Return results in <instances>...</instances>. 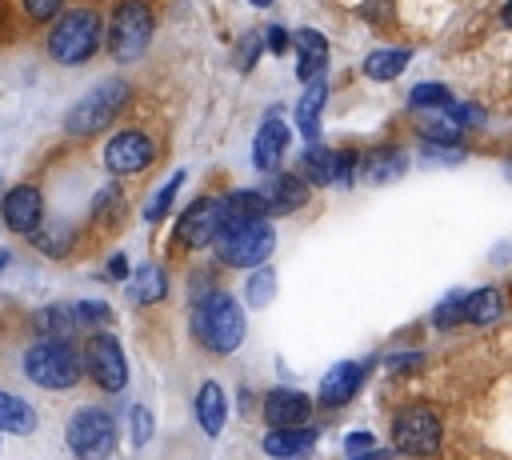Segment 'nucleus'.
Segmentation results:
<instances>
[{
  "label": "nucleus",
  "mask_w": 512,
  "mask_h": 460,
  "mask_svg": "<svg viewBox=\"0 0 512 460\" xmlns=\"http://www.w3.org/2000/svg\"><path fill=\"white\" fill-rule=\"evenodd\" d=\"M192 336L208 348V352H236L244 340V308L236 304V296L228 292H212L204 300L192 304Z\"/></svg>",
  "instance_id": "f257e3e1"
},
{
  "label": "nucleus",
  "mask_w": 512,
  "mask_h": 460,
  "mask_svg": "<svg viewBox=\"0 0 512 460\" xmlns=\"http://www.w3.org/2000/svg\"><path fill=\"white\" fill-rule=\"evenodd\" d=\"M80 372H84V352L72 340H36L24 352V376L36 388H48V392L72 388Z\"/></svg>",
  "instance_id": "f03ea898"
},
{
  "label": "nucleus",
  "mask_w": 512,
  "mask_h": 460,
  "mask_svg": "<svg viewBox=\"0 0 512 460\" xmlns=\"http://www.w3.org/2000/svg\"><path fill=\"white\" fill-rule=\"evenodd\" d=\"M212 248L220 256V264H228V268H252L272 256L276 232L268 220H224Z\"/></svg>",
  "instance_id": "7ed1b4c3"
},
{
  "label": "nucleus",
  "mask_w": 512,
  "mask_h": 460,
  "mask_svg": "<svg viewBox=\"0 0 512 460\" xmlns=\"http://www.w3.org/2000/svg\"><path fill=\"white\" fill-rule=\"evenodd\" d=\"M100 48V16L92 8L64 12L48 32V56L56 64H84Z\"/></svg>",
  "instance_id": "20e7f679"
},
{
  "label": "nucleus",
  "mask_w": 512,
  "mask_h": 460,
  "mask_svg": "<svg viewBox=\"0 0 512 460\" xmlns=\"http://www.w3.org/2000/svg\"><path fill=\"white\" fill-rule=\"evenodd\" d=\"M124 100H128V84H124V80H100V84H92V88L68 108L64 128H68L72 136H96L100 128H108V124L116 120V112L124 108Z\"/></svg>",
  "instance_id": "39448f33"
},
{
  "label": "nucleus",
  "mask_w": 512,
  "mask_h": 460,
  "mask_svg": "<svg viewBox=\"0 0 512 460\" xmlns=\"http://www.w3.org/2000/svg\"><path fill=\"white\" fill-rule=\"evenodd\" d=\"M148 40H152V8L144 0H120L108 24V52L120 64H132L136 56H144Z\"/></svg>",
  "instance_id": "423d86ee"
},
{
  "label": "nucleus",
  "mask_w": 512,
  "mask_h": 460,
  "mask_svg": "<svg viewBox=\"0 0 512 460\" xmlns=\"http://www.w3.org/2000/svg\"><path fill=\"white\" fill-rule=\"evenodd\" d=\"M440 436H444L440 416L428 404H408L404 412L392 416V440H396V452H404V456H416V460L436 456Z\"/></svg>",
  "instance_id": "0eeeda50"
},
{
  "label": "nucleus",
  "mask_w": 512,
  "mask_h": 460,
  "mask_svg": "<svg viewBox=\"0 0 512 460\" xmlns=\"http://www.w3.org/2000/svg\"><path fill=\"white\" fill-rule=\"evenodd\" d=\"M68 448L80 460H108L116 448V420L108 408H76L68 420Z\"/></svg>",
  "instance_id": "6e6552de"
},
{
  "label": "nucleus",
  "mask_w": 512,
  "mask_h": 460,
  "mask_svg": "<svg viewBox=\"0 0 512 460\" xmlns=\"http://www.w3.org/2000/svg\"><path fill=\"white\" fill-rule=\"evenodd\" d=\"M220 228H224V196H200L180 212L172 240H180L184 248H208L216 244Z\"/></svg>",
  "instance_id": "1a4fd4ad"
},
{
  "label": "nucleus",
  "mask_w": 512,
  "mask_h": 460,
  "mask_svg": "<svg viewBox=\"0 0 512 460\" xmlns=\"http://www.w3.org/2000/svg\"><path fill=\"white\" fill-rule=\"evenodd\" d=\"M84 372L104 388V392H120L128 384V364H124V348L112 332H96L84 340Z\"/></svg>",
  "instance_id": "9d476101"
},
{
  "label": "nucleus",
  "mask_w": 512,
  "mask_h": 460,
  "mask_svg": "<svg viewBox=\"0 0 512 460\" xmlns=\"http://www.w3.org/2000/svg\"><path fill=\"white\" fill-rule=\"evenodd\" d=\"M300 176L308 184H352V180H360V156L312 144L300 156Z\"/></svg>",
  "instance_id": "9b49d317"
},
{
  "label": "nucleus",
  "mask_w": 512,
  "mask_h": 460,
  "mask_svg": "<svg viewBox=\"0 0 512 460\" xmlns=\"http://www.w3.org/2000/svg\"><path fill=\"white\" fill-rule=\"evenodd\" d=\"M152 160H156V144H152V136L140 132V128H124V132H116V136L104 144V168H108L112 176L144 172Z\"/></svg>",
  "instance_id": "f8f14e48"
},
{
  "label": "nucleus",
  "mask_w": 512,
  "mask_h": 460,
  "mask_svg": "<svg viewBox=\"0 0 512 460\" xmlns=\"http://www.w3.org/2000/svg\"><path fill=\"white\" fill-rule=\"evenodd\" d=\"M0 212H4V224L20 236H36L40 224H44V196L36 184H16L12 192H4L0 200Z\"/></svg>",
  "instance_id": "ddd939ff"
},
{
  "label": "nucleus",
  "mask_w": 512,
  "mask_h": 460,
  "mask_svg": "<svg viewBox=\"0 0 512 460\" xmlns=\"http://www.w3.org/2000/svg\"><path fill=\"white\" fill-rule=\"evenodd\" d=\"M264 416H268V428H304L312 416V400L296 388H272L264 396Z\"/></svg>",
  "instance_id": "4468645a"
},
{
  "label": "nucleus",
  "mask_w": 512,
  "mask_h": 460,
  "mask_svg": "<svg viewBox=\"0 0 512 460\" xmlns=\"http://www.w3.org/2000/svg\"><path fill=\"white\" fill-rule=\"evenodd\" d=\"M284 148H288V128H284V120L272 112V116L256 128V140H252V164H256L264 176H272L276 164L284 160Z\"/></svg>",
  "instance_id": "2eb2a0df"
},
{
  "label": "nucleus",
  "mask_w": 512,
  "mask_h": 460,
  "mask_svg": "<svg viewBox=\"0 0 512 460\" xmlns=\"http://www.w3.org/2000/svg\"><path fill=\"white\" fill-rule=\"evenodd\" d=\"M260 192H264L272 216H288V212H296V208L308 204V184H304L296 172H272V176L260 184Z\"/></svg>",
  "instance_id": "dca6fc26"
},
{
  "label": "nucleus",
  "mask_w": 512,
  "mask_h": 460,
  "mask_svg": "<svg viewBox=\"0 0 512 460\" xmlns=\"http://www.w3.org/2000/svg\"><path fill=\"white\" fill-rule=\"evenodd\" d=\"M360 384H364V364L344 360V364H336V368L324 372V380H320V404L324 408H340V404H348L360 392Z\"/></svg>",
  "instance_id": "f3484780"
},
{
  "label": "nucleus",
  "mask_w": 512,
  "mask_h": 460,
  "mask_svg": "<svg viewBox=\"0 0 512 460\" xmlns=\"http://www.w3.org/2000/svg\"><path fill=\"white\" fill-rule=\"evenodd\" d=\"M408 168V156L392 144H380V148H368L360 156V180L368 184H388V180H400Z\"/></svg>",
  "instance_id": "a211bd4d"
},
{
  "label": "nucleus",
  "mask_w": 512,
  "mask_h": 460,
  "mask_svg": "<svg viewBox=\"0 0 512 460\" xmlns=\"http://www.w3.org/2000/svg\"><path fill=\"white\" fill-rule=\"evenodd\" d=\"M292 48H296V76L308 84V80H316L320 72H324V64H328V40L316 32V28H300L296 36H292Z\"/></svg>",
  "instance_id": "6ab92c4d"
},
{
  "label": "nucleus",
  "mask_w": 512,
  "mask_h": 460,
  "mask_svg": "<svg viewBox=\"0 0 512 460\" xmlns=\"http://www.w3.org/2000/svg\"><path fill=\"white\" fill-rule=\"evenodd\" d=\"M312 444H316V428H268V436H264V452L268 456H276V460H296V456H304V452H312Z\"/></svg>",
  "instance_id": "aec40b11"
},
{
  "label": "nucleus",
  "mask_w": 512,
  "mask_h": 460,
  "mask_svg": "<svg viewBox=\"0 0 512 460\" xmlns=\"http://www.w3.org/2000/svg\"><path fill=\"white\" fill-rule=\"evenodd\" d=\"M224 416H228V404H224L220 384H216V380H204V384L196 388V424H200L208 436H216V432L224 428Z\"/></svg>",
  "instance_id": "412c9836"
},
{
  "label": "nucleus",
  "mask_w": 512,
  "mask_h": 460,
  "mask_svg": "<svg viewBox=\"0 0 512 460\" xmlns=\"http://www.w3.org/2000/svg\"><path fill=\"white\" fill-rule=\"evenodd\" d=\"M324 100H328V80L324 76L308 80L304 84V96L296 104V124H300V132L308 140H316V132H320V108H324Z\"/></svg>",
  "instance_id": "4be33fe9"
},
{
  "label": "nucleus",
  "mask_w": 512,
  "mask_h": 460,
  "mask_svg": "<svg viewBox=\"0 0 512 460\" xmlns=\"http://www.w3.org/2000/svg\"><path fill=\"white\" fill-rule=\"evenodd\" d=\"M32 328H36V336H40V340H68L80 324H76L72 304H48V308H40V312H36Z\"/></svg>",
  "instance_id": "5701e85b"
},
{
  "label": "nucleus",
  "mask_w": 512,
  "mask_h": 460,
  "mask_svg": "<svg viewBox=\"0 0 512 460\" xmlns=\"http://www.w3.org/2000/svg\"><path fill=\"white\" fill-rule=\"evenodd\" d=\"M272 208L260 188H236L224 196V220H268Z\"/></svg>",
  "instance_id": "b1692460"
},
{
  "label": "nucleus",
  "mask_w": 512,
  "mask_h": 460,
  "mask_svg": "<svg viewBox=\"0 0 512 460\" xmlns=\"http://www.w3.org/2000/svg\"><path fill=\"white\" fill-rule=\"evenodd\" d=\"M164 296H168V280L156 264H144L140 272H132V280H128V300L132 304H160Z\"/></svg>",
  "instance_id": "393cba45"
},
{
  "label": "nucleus",
  "mask_w": 512,
  "mask_h": 460,
  "mask_svg": "<svg viewBox=\"0 0 512 460\" xmlns=\"http://www.w3.org/2000/svg\"><path fill=\"white\" fill-rule=\"evenodd\" d=\"M504 316V292L500 288H476L464 296V320L468 324H492Z\"/></svg>",
  "instance_id": "a878e982"
},
{
  "label": "nucleus",
  "mask_w": 512,
  "mask_h": 460,
  "mask_svg": "<svg viewBox=\"0 0 512 460\" xmlns=\"http://www.w3.org/2000/svg\"><path fill=\"white\" fill-rule=\"evenodd\" d=\"M0 432H16V436L36 432V412H32V404L20 400V396H12V392H4V388H0Z\"/></svg>",
  "instance_id": "bb28decb"
},
{
  "label": "nucleus",
  "mask_w": 512,
  "mask_h": 460,
  "mask_svg": "<svg viewBox=\"0 0 512 460\" xmlns=\"http://www.w3.org/2000/svg\"><path fill=\"white\" fill-rule=\"evenodd\" d=\"M412 52L408 48H380V52H368L364 56V76L368 80H396L404 68H408Z\"/></svg>",
  "instance_id": "cd10ccee"
},
{
  "label": "nucleus",
  "mask_w": 512,
  "mask_h": 460,
  "mask_svg": "<svg viewBox=\"0 0 512 460\" xmlns=\"http://www.w3.org/2000/svg\"><path fill=\"white\" fill-rule=\"evenodd\" d=\"M408 108H452V92H448V84H432V80H424V84H416L412 92H408Z\"/></svg>",
  "instance_id": "c85d7f7f"
},
{
  "label": "nucleus",
  "mask_w": 512,
  "mask_h": 460,
  "mask_svg": "<svg viewBox=\"0 0 512 460\" xmlns=\"http://www.w3.org/2000/svg\"><path fill=\"white\" fill-rule=\"evenodd\" d=\"M32 244H36V252H44V256H64L68 252V244H72V224H48V228H40L36 236H32Z\"/></svg>",
  "instance_id": "c756f323"
},
{
  "label": "nucleus",
  "mask_w": 512,
  "mask_h": 460,
  "mask_svg": "<svg viewBox=\"0 0 512 460\" xmlns=\"http://www.w3.org/2000/svg\"><path fill=\"white\" fill-rule=\"evenodd\" d=\"M272 292H276V272H272V268H256V272L248 276V284H244L248 308H264V304L272 300Z\"/></svg>",
  "instance_id": "7c9ffc66"
},
{
  "label": "nucleus",
  "mask_w": 512,
  "mask_h": 460,
  "mask_svg": "<svg viewBox=\"0 0 512 460\" xmlns=\"http://www.w3.org/2000/svg\"><path fill=\"white\" fill-rule=\"evenodd\" d=\"M420 132L428 136V144H460V124L444 112V116H428V120H420Z\"/></svg>",
  "instance_id": "2f4dec72"
},
{
  "label": "nucleus",
  "mask_w": 512,
  "mask_h": 460,
  "mask_svg": "<svg viewBox=\"0 0 512 460\" xmlns=\"http://www.w3.org/2000/svg\"><path fill=\"white\" fill-rule=\"evenodd\" d=\"M180 184H184V172H176V176H168L164 180V188L144 204V220H164V212L172 208V200H176V192H180Z\"/></svg>",
  "instance_id": "473e14b6"
},
{
  "label": "nucleus",
  "mask_w": 512,
  "mask_h": 460,
  "mask_svg": "<svg viewBox=\"0 0 512 460\" xmlns=\"http://www.w3.org/2000/svg\"><path fill=\"white\" fill-rule=\"evenodd\" d=\"M456 320H464V292H448V296L440 300L436 316H432V324H436V328H452Z\"/></svg>",
  "instance_id": "72a5a7b5"
},
{
  "label": "nucleus",
  "mask_w": 512,
  "mask_h": 460,
  "mask_svg": "<svg viewBox=\"0 0 512 460\" xmlns=\"http://www.w3.org/2000/svg\"><path fill=\"white\" fill-rule=\"evenodd\" d=\"M72 312H76V324H80V328L104 324V320L112 316V308H108L104 300H80V304H72Z\"/></svg>",
  "instance_id": "f704fd0d"
},
{
  "label": "nucleus",
  "mask_w": 512,
  "mask_h": 460,
  "mask_svg": "<svg viewBox=\"0 0 512 460\" xmlns=\"http://www.w3.org/2000/svg\"><path fill=\"white\" fill-rule=\"evenodd\" d=\"M260 52H264V36H260V32H244V40H240V48H236L240 72H248V68L260 60Z\"/></svg>",
  "instance_id": "c9c22d12"
},
{
  "label": "nucleus",
  "mask_w": 512,
  "mask_h": 460,
  "mask_svg": "<svg viewBox=\"0 0 512 460\" xmlns=\"http://www.w3.org/2000/svg\"><path fill=\"white\" fill-rule=\"evenodd\" d=\"M20 4H24V16L36 20V24H48L64 12V0H20Z\"/></svg>",
  "instance_id": "e433bc0d"
},
{
  "label": "nucleus",
  "mask_w": 512,
  "mask_h": 460,
  "mask_svg": "<svg viewBox=\"0 0 512 460\" xmlns=\"http://www.w3.org/2000/svg\"><path fill=\"white\" fill-rule=\"evenodd\" d=\"M460 160H464V148L456 144H428L420 152V164H460Z\"/></svg>",
  "instance_id": "4c0bfd02"
},
{
  "label": "nucleus",
  "mask_w": 512,
  "mask_h": 460,
  "mask_svg": "<svg viewBox=\"0 0 512 460\" xmlns=\"http://www.w3.org/2000/svg\"><path fill=\"white\" fill-rule=\"evenodd\" d=\"M116 208H120V192H116L112 184H104V188L92 196V220H108Z\"/></svg>",
  "instance_id": "58836bf2"
},
{
  "label": "nucleus",
  "mask_w": 512,
  "mask_h": 460,
  "mask_svg": "<svg viewBox=\"0 0 512 460\" xmlns=\"http://www.w3.org/2000/svg\"><path fill=\"white\" fill-rule=\"evenodd\" d=\"M152 432H156L152 412H148L144 404H136V408H132V440H136V444H148V440H152Z\"/></svg>",
  "instance_id": "ea45409f"
},
{
  "label": "nucleus",
  "mask_w": 512,
  "mask_h": 460,
  "mask_svg": "<svg viewBox=\"0 0 512 460\" xmlns=\"http://www.w3.org/2000/svg\"><path fill=\"white\" fill-rule=\"evenodd\" d=\"M448 116H452L460 128H464V124H468V128H480V124H484V108H480V104H452Z\"/></svg>",
  "instance_id": "a19ab883"
},
{
  "label": "nucleus",
  "mask_w": 512,
  "mask_h": 460,
  "mask_svg": "<svg viewBox=\"0 0 512 460\" xmlns=\"http://www.w3.org/2000/svg\"><path fill=\"white\" fill-rule=\"evenodd\" d=\"M372 448H376V436L364 432V428L348 432V440H344V452H348V456H364V452H372Z\"/></svg>",
  "instance_id": "79ce46f5"
},
{
  "label": "nucleus",
  "mask_w": 512,
  "mask_h": 460,
  "mask_svg": "<svg viewBox=\"0 0 512 460\" xmlns=\"http://www.w3.org/2000/svg\"><path fill=\"white\" fill-rule=\"evenodd\" d=\"M288 44H292V36H288L284 28H276V24H272V28H268V36H264V48H268L272 56H280V52H288Z\"/></svg>",
  "instance_id": "37998d69"
},
{
  "label": "nucleus",
  "mask_w": 512,
  "mask_h": 460,
  "mask_svg": "<svg viewBox=\"0 0 512 460\" xmlns=\"http://www.w3.org/2000/svg\"><path fill=\"white\" fill-rule=\"evenodd\" d=\"M124 276H128V260L116 252V256L108 260V280H124Z\"/></svg>",
  "instance_id": "c03bdc74"
},
{
  "label": "nucleus",
  "mask_w": 512,
  "mask_h": 460,
  "mask_svg": "<svg viewBox=\"0 0 512 460\" xmlns=\"http://www.w3.org/2000/svg\"><path fill=\"white\" fill-rule=\"evenodd\" d=\"M352 460H392V452H380V448H372V452H364V456H352Z\"/></svg>",
  "instance_id": "a18cd8bd"
},
{
  "label": "nucleus",
  "mask_w": 512,
  "mask_h": 460,
  "mask_svg": "<svg viewBox=\"0 0 512 460\" xmlns=\"http://www.w3.org/2000/svg\"><path fill=\"white\" fill-rule=\"evenodd\" d=\"M500 20H504V28H512V0L500 8Z\"/></svg>",
  "instance_id": "49530a36"
},
{
  "label": "nucleus",
  "mask_w": 512,
  "mask_h": 460,
  "mask_svg": "<svg viewBox=\"0 0 512 460\" xmlns=\"http://www.w3.org/2000/svg\"><path fill=\"white\" fill-rule=\"evenodd\" d=\"M8 260H12V256H8L4 248H0V268H8Z\"/></svg>",
  "instance_id": "de8ad7c7"
},
{
  "label": "nucleus",
  "mask_w": 512,
  "mask_h": 460,
  "mask_svg": "<svg viewBox=\"0 0 512 460\" xmlns=\"http://www.w3.org/2000/svg\"><path fill=\"white\" fill-rule=\"evenodd\" d=\"M248 4H256V8H268V4H272V0H248Z\"/></svg>",
  "instance_id": "09e8293b"
},
{
  "label": "nucleus",
  "mask_w": 512,
  "mask_h": 460,
  "mask_svg": "<svg viewBox=\"0 0 512 460\" xmlns=\"http://www.w3.org/2000/svg\"><path fill=\"white\" fill-rule=\"evenodd\" d=\"M0 200H4V196H0Z\"/></svg>",
  "instance_id": "8fccbe9b"
}]
</instances>
